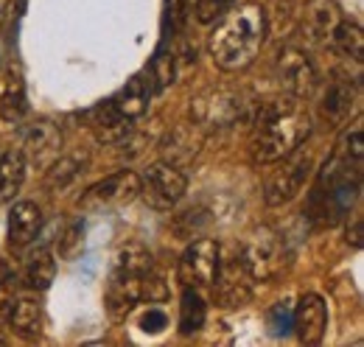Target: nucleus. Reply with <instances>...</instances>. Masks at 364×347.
Masks as SVG:
<instances>
[{
	"instance_id": "nucleus-1",
	"label": "nucleus",
	"mask_w": 364,
	"mask_h": 347,
	"mask_svg": "<svg viewBox=\"0 0 364 347\" xmlns=\"http://www.w3.org/2000/svg\"><path fill=\"white\" fill-rule=\"evenodd\" d=\"M264 40H267V11L258 3H244L222 14L219 26L208 40V50L216 68L238 73L258 59Z\"/></svg>"
},
{
	"instance_id": "nucleus-2",
	"label": "nucleus",
	"mask_w": 364,
	"mask_h": 347,
	"mask_svg": "<svg viewBox=\"0 0 364 347\" xmlns=\"http://www.w3.org/2000/svg\"><path fill=\"white\" fill-rule=\"evenodd\" d=\"M311 134V115L294 101L261 104L252 129V160L261 166H274L277 160L297 151Z\"/></svg>"
},
{
	"instance_id": "nucleus-3",
	"label": "nucleus",
	"mask_w": 364,
	"mask_h": 347,
	"mask_svg": "<svg viewBox=\"0 0 364 347\" xmlns=\"http://www.w3.org/2000/svg\"><path fill=\"white\" fill-rule=\"evenodd\" d=\"M238 260L252 280L267 283V280H274L286 266V244L274 230L258 227L247 235Z\"/></svg>"
},
{
	"instance_id": "nucleus-4",
	"label": "nucleus",
	"mask_w": 364,
	"mask_h": 347,
	"mask_svg": "<svg viewBox=\"0 0 364 347\" xmlns=\"http://www.w3.org/2000/svg\"><path fill=\"white\" fill-rule=\"evenodd\" d=\"M191 121L199 129H230L244 118V98L225 87H210L191 98Z\"/></svg>"
},
{
	"instance_id": "nucleus-5",
	"label": "nucleus",
	"mask_w": 364,
	"mask_h": 347,
	"mask_svg": "<svg viewBox=\"0 0 364 347\" xmlns=\"http://www.w3.org/2000/svg\"><path fill=\"white\" fill-rule=\"evenodd\" d=\"M188 191V176L171 163H154L140 179V193L154 210H171Z\"/></svg>"
},
{
	"instance_id": "nucleus-6",
	"label": "nucleus",
	"mask_w": 364,
	"mask_h": 347,
	"mask_svg": "<svg viewBox=\"0 0 364 347\" xmlns=\"http://www.w3.org/2000/svg\"><path fill=\"white\" fill-rule=\"evenodd\" d=\"M277 163H280V169L269 174L267 185H264V202L269 208H280V205L291 202L303 191V185L309 182L311 166H314L309 154H294V151Z\"/></svg>"
},
{
	"instance_id": "nucleus-7",
	"label": "nucleus",
	"mask_w": 364,
	"mask_h": 347,
	"mask_svg": "<svg viewBox=\"0 0 364 347\" xmlns=\"http://www.w3.org/2000/svg\"><path fill=\"white\" fill-rule=\"evenodd\" d=\"M222 266V250L213 238L193 241L180 258V283L185 289H208L213 286Z\"/></svg>"
},
{
	"instance_id": "nucleus-8",
	"label": "nucleus",
	"mask_w": 364,
	"mask_h": 347,
	"mask_svg": "<svg viewBox=\"0 0 364 347\" xmlns=\"http://www.w3.org/2000/svg\"><path fill=\"white\" fill-rule=\"evenodd\" d=\"M274 73H277L280 90L294 95V98H306L317 90V68H314L311 56L294 45H289L277 53Z\"/></svg>"
},
{
	"instance_id": "nucleus-9",
	"label": "nucleus",
	"mask_w": 364,
	"mask_h": 347,
	"mask_svg": "<svg viewBox=\"0 0 364 347\" xmlns=\"http://www.w3.org/2000/svg\"><path fill=\"white\" fill-rule=\"evenodd\" d=\"M137 193H140V176L135 171H118L90 185L82 193L79 208L82 210H101V208H109V205L132 202Z\"/></svg>"
},
{
	"instance_id": "nucleus-10",
	"label": "nucleus",
	"mask_w": 364,
	"mask_h": 347,
	"mask_svg": "<svg viewBox=\"0 0 364 347\" xmlns=\"http://www.w3.org/2000/svg\"><path fill=\"white\" fill-rule=\"evenodd\" d=\"M205 146V129H199L193 121L191 124H177L163 134V140L157 143L160 154L166 163L177 166V169H185L196 160V154L202 151Z\"/></svg>"
},
{
	"instance_id": "nucleus-11",
	"label": "nucleus",
	"mask_w": 364,
	"mask_h": 347,
	"mask_svg": "<svg viewBox=\"0 0 364 347\" xmlns=\"http://www.w3.org/2000/svg\"><path fill=\"white\" fill-rule=\"evenodd\" d=\"M62 151V129L53 121H37L23 134V160L37 169H48Z\"/></svg>"
},
{
	"instance_id": "nucleus-12",
	"label": "nucleus",
	"mask_w": 364,
	"mask_h": 347,
	"mask_svg": "<svg viewBox=\"0 0 364 347\" xmlns=\"http://www.w3.org/2000/svg\"><path fill=\"white\" fill-rule=\"evenodd\" d=\"M359 112V82H350L348 76L333 79L328 92L322 95V115L333 127H345Z\"/></svg>"
},
{
	"instance_id": "nucleus-13",
	"label": "nucleus",
	"mask_w": 364,
	"mask_h": 347,
	"mask_svg": "<svg viewBox=\"0 0 364 347\" xmlns=\"http://www.w3.org/2000/svg\"><path fill=\"white\" fill-rule=\"evenodd\" d=\"M291 328L297 331V339L303 345H317L319 339L325 336V328H328L325 300L317 297V294H303L300 303L294 305V311H291Z\"/></svg>"
},
{
	"instance_id": "nucleus-14",
	"label": "nucleus",
	"mask_w": 364,
	"mask_h": 347,
	"mask_svg": "<svg viewBox=\"0 0 364 347\" xmlns=\"http://www.w3.org/2000/svg\"><path fill=\"white\" fill-rule=\"evenodd\" d=\"M250 274L247 269L241 266V260H230L225 266H219V274L213 280V294H216V303L222 308H241L247 305L250 294H252V286H250Z\"/></svg>"
},
{
	"instance_id": "nucleus-15",
	"label": "nucleus",
	"mask_w": 364,
	"mask_h": 347,
	"mask_svg": "<svg viewBox=\"0 0 364 347\" xmlns=\"http://www.w3.org/2000/svg\"><path fill=\"white\" fill-rule=\"evenodd\" d=\"M336 26H339V9H336L333 0H306L303 20H300V28H303L306 40L322 43L333 34Z\"/></svg>"
},
{
	"instance_id": "nucleus-16",
	"label": "nucleus",
	"mask_w": 364,
	"mask_h": 347,
	"mask_svg": "<svg viewBox=\"0 0 364 347\" xmlns=\"http://www.w3.org/2000/svg\"><path fill=\"white\" fill-rule=\"evenodd\" d=\"M140 280L143 274H124V272H112L109 283H107V311L112 319H127V314L135 308L140 300Z\"/></svg>"
},
{
	"instance_id": "nucleus-17",
	"label": "nucleus",
	"mask_w": 364,
	"mask_h": 347,
	"mask_svg": "<svg viewBox=\"0 0 364 347\" xmlns=\"http://www.w3.org/2000/svg\"><path fill=\"white\" fill-rule=\"evenodd\" d=\"M40 227H43V210L34 202H17L9 213V244L11 247L31 244Z\"/></svg>"
},
{
	"instance_id": "nucleus-18",
	"label": "nucleus",
	"mask_w": 364,
	"mask_h": 347,
	"mask_svg": "<svg viewBox=\"0 0 364 347\" xmlns=\"http://www.w3.org/2000/svg\"><path fill=\"white\" fill-rule=\"evenodd\" d=\"M87 169V157L85 154H59L50 166L46 169V191L48 193H59L65 188H70Z\"/></svg>"
},
{
	"instance_id": "nucleus-19",
	"label": "nucleus",
	"mask_w": 364,
	"mask_h": 347,
	"mask_svg": "<svg viewBox=\"0 0 364 347\" xmlns=\"http://www.w3.org/2000/svg\"><path fill=\"white\" fill-rule=\"evenodd\" d=\"M149 98H151V85L143 82V76H135L132 82H127V87H124L109 104L115 107L118 115L135 121V118H140V115L149 110Z\"/></svg>"
},
{
	"instance_id": "nucleus-20",
	"label": "nucleus",
	"mask_w": 364,
	"mask_h": 347,
	"mask_svg": "<svg viewBox=\"0 0 364 347\" xmlns=\"http://www.w3.org/2000/svg\"><path fill=\"white\" fill-rule=\"evenodd\" d=\"M26 179V160L20 151H6L0 154V205H9Z\"/></svg>"
},
{
	"instance_id": "nucleus-21",
	"label": "nucleus",
	"mask_w": 364,
	"mask_h": 347,
	"mask_svg": "<svg viewBox=\"0 0 364 347\" xmlns=\"http://www.w3.org/2000/svg\"><path fill=\"white\" fill-rule=\"evenodd\" d=\"M9 325L20 333V336H40L43 331V311H40V303L31 300V297H17L14 300V308H11V316H9Z\"/></svg>"
},
{
	"instance_id": "nucleus-22",
	"label": "nucleus",
	"mask_w": 364,
	"mask_h": 347,
	"mask_svg": "<svg viewBox=\"0 0 364 347\" xmlns=\"http://www.w3.org/2000/svg\"><path fill=\"white\" fill-rule=\"evenodd\" d=\"M56 277V260H53V252L50 250H40L37 255H31L28 263H26V272H23V283L34 292H43L53 283Z\"/></svg>"
},
{
	"instance_id": "nucleus-23",
	"label": "nucleus",
	"mask_w": 364,
	"mask_h": 347,
	"mask_svg": "<svg viewBox=\"0 0 364 347\" xmlns=\"http://www.w3.org/2000/svg\"><path fill=\"white\" fill-rule=\"evenodd\" d=\"M112 272H124V274H146L151 272V252L137 244V241H129L124 244L118 252H115V260H112Z\"/></svg>"
},
{
	"instance_id": "nucleus-24",
	"label": "nucleus",
	"mask_w": 364,
	"mask_h": 347,
	"mask_svg": "<svg viewBox=\"0 0 364 347\" xmlns=\"http://www.w3.org/2000/svg\"><path fill=\"white\" fill-rule=\"evenodd\" d=\"M205 316H208V305L202 300L199 289H185L182 305H180V333L191 336V333L202 331Z\"/></svg>"
},
{
	"instance_id": "nucleus-25",
	"label": "nucleus",
	"mask_w": 364,
	"mask_h": 347,
	"mask_svg": "<svg viewBox=\"0 0 364 347\" xmlns=\"http://www.w3.org/2000/svg\"><path fill=\"white\" fill-rule=\"evenodd\" d=\"M333 45H336V50L348 59V62H362L364 56V34H362V26L359 23H339L336 28H333Z\"/></svg>"
},
{
	"instance_id": "nucleus-26",
	"label": "nucleus",
	"mask_w": 364,
	"mask_h": 347,
	"mask_svg": "<svg viewBox=\"0 0 364 347\" xmlns=\"http://www.w3.org/2000/svg\"><path fill=\"white\" fill-rule=\"evenodd\" d=\"M26 115V92L20 79H9V85L0 95V118L6 124H20Z\"/></svg>"
},
{
	"instance_id": "nucleus-27",
	"label": "nucleus",
	"mask_w": 364,
	"mask_h": 347,
	"mask_svg": "<svg viewBox=\"0 0 364 347\" xmlns=\"http://www.w3.org/2000/svg\"><path fill=\"white\" fill-rule=\"evenodd\" d=\"M174 76H177V56L168 50V45H160L154 59H151V82L157 90L174 85Z\"/></svg>"
},
{
	"instance_id": "nucleus-28",
	"label": "nucleus",
	"mask_w": 364,
	"mask_h": 347,
	"mask_svg": "<svg viewBox=\"0 0 364 347\" xmlns=\"http://www.w3.org/2000/svg\"><path fill=\"white\" fill-rule=\"evenodd\" d=\"M82 244H85V224L73 221V224L65 227V233L59 238V255L65 260H73L82 252Z\"/></svg>"
},
{
	"instance_id": "nucleus-29",
	"label": "nucleus",
	"mask_w": 364,
	"mask_h": 347,
	"mask_svg": "<svg viewBox=\"0 0 364 347\" xmlns=\"http://www.w3.org/2000/svg\"><path fill=\"white\" fill-rule=\"evenodd\" d=\"M140 300L146 303H166L168 300V286L160 274L154 272H146L143 280H140Z\"/></svg>"
},
{
	"instance_id": "nucleus-30",
	"label": "nucleus",
	"mask_w": 364,
	"mask_h": 347,
	"mask_svg": "<svg viewBox=\"0 0 364 347\" xmlns=\"http://www.w3.org/2000/svg\"><path fill=\"white\" fill-rule=\"evenodd\" d=\"M291 303L283 300V303H274L272 311H269V328H272L274 336H286L291 331Z\"/></svg>"
},
{
	"instance_id": "nucleus-31",
	"label": "nucleus",
	"mask_w": 364,
	"mask_h": 347,
	"mask_svg": "<svg viewBox=\"0 0 364 347\" xmlns=\"http://www.w3.org/2000/svg\"><path fill=\"white\" fill-rule=\"evenodd\" d=\"M14 300H17V280H11V277L0 280V328L9 325Z\"/></svg>"
},
{
	"instance_id": "nucleus-32",
	"label": "nucleus",
	"mask_w": 364,
	"mask_h": 347,
	"mask_svg": "<svg viewBox=\"0 0 364 347\" xmlns=\"http://www.w3.org/2000/svg\"><path fill=\"white\" fill-rule=\"evenodd\" d=\"M232 3H235V0H196L193 6H196V17H199L202 23H210V20L222 17Z\"/></svg>"
},
{
	"instance_id": "nucleus-33",
	"label": "nucleus",
	"mask_w": 364,
	"mask_h": 347,
	"mask_svg": "<svg viewBox=\"0 0 364 347\" xmlns=\"http://www.w3.org/2000/svg\"><path fill=\"white\" fill-rule=\"evenodd\" d=\"M166 328H168L166 311H160V308H154V303H149V311L140 316V331H146V333H163Z\"/></svg>"
},
{
	"instance_id": "nucleus-34",
	"label": "nucleus",
	"mask_w": 364,
	"mask_h": 347,
	"mask_svg": "<svg viewBox=\"0 0 364 347\" xmlns=\"http://www.w3.org/2000/svg\"><path fill=\"white\" fill-rule=\"evenodd\" d=\"M185 20H188V0H166V23L171 34L182 31Z\"/></svg>"
},
{
	"instance_id": "nucleus-35",
	"label": "nucleus",
	"mask_w": 364,
	"mask_h": 347,
	"mask_svg": "<svg viewBox=\"0 0 364 347\" xmlns=\"http://www.w3.org/2000/svg\"><path fill=\"white\" fill-rule=\"evenodd\" d=\"M348 241H353V247H362V216L353 218V233L348 230Z\"/></svg>"
},
{
	"instance_id": "nucleus-36",
	"label": "nucleus",
	"mask_w": 364,
	"mask_h": 347,
	"mask_svg": "<svg viewBox=\"0 0 364 347\" xmlns=\"http://www.w3.org/2000/svg\"><path fill=\"white\" fill-rule=\"evenodd\" d=\"M6 6H9V0H0V23H3V17H6Z\"/></svg>"
}]
</instances>
